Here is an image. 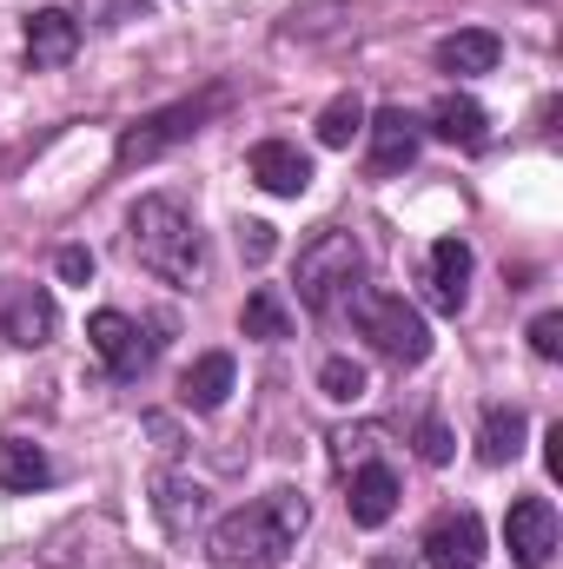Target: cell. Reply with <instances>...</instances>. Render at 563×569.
<instances>
[{
	"label": "cell",
	"mask_w": 563,
	"mask_h": 569,
	"mask_svg": "<svg viewBox=\"0 0 563 569\" xmlns=\"http://www.w3.org/2000/svg\"><path fill=\"white\" fill-rule=\"evenodd\" d=\"M345 510H352L358 530L392 523V510H398V477H392L385 463H358V470H352V497H345Z\"/></svg>",
	"instance_id": "obj_15"
},
{
	"label": "cell",
	"mask_w": 563,
	"mask_h": 569,
	"mask_svg": "<svg viewBox=\"0 0 563 569\" xmlns=\"http://www.w3.org/2000/svg\"><path fill=\"white\" fill-rule=\"evenodd\" d=\"M531 351H537V358H563V311H544V318L531 325Z\"/></svg>",
	"instance_id": "obj_26"
},
{
	"label": "cell",
	"mask_w": 563,
	"mask_h": 569,
	"mask_svg": "<svg viewBox=\"0 0 563 569\" xmlns=\"http://www.w3.org/2000/svg\"><path fill=\"white\" fill-rule=\"evenodd\" d=\"M431 133L444 146H484V107L471 93H444L431 107Z\"/></svg>",
	"instance_id": "obj_20"
},
{
	"label": "cell",
	"mask_w": 563,
	"mask_h": 569,
	"mask_svg": "<svg viewBox=\"0 0 563 569\" xmlns=\"http://www.w3.org/2000/svg\"><path fill=\"white\" fill-rule=\"evenodd\" d=\"M544 470H551V477H563V425L544 430Z\"/></svg>",
	"instance_id": "obj_29"
},
{
	"label": "cell",
	"mask_w": 563,
	"mask_h": 569,
	"mask_svg": "<svg viewBox=\"0 0 563 569\" xmlns=\"http://www.w3.org/2000/svg\"><path fill=\"white\" fill-rule=\"evenodd\" d=\"M47 483H53L47 450L27 437H0V490H47Z\"/></svg>",
	"instance_id": "obj_18"
},
{
	"label": "cell",
	"mask_w": 563,
	"mask_h": 569,
	"mask_svg": "<svg viewBox=\"0 0 563 569\" xmlns=\"http://www.w3.org/2000/svg\"><path fill=\"white\" fill-rule=\"evenodd\" d=\"M273 246H279V239H273V226H266V219H246V226H239V252H246L253 266H266V259H273Z\"/></svg>",
	"instance_id": "obj_25"
},
{
	"label": "cell",
	"mask_w": 563,
	"mask_h": 569,
	"mask_svg": "<svg viewBox=\"0 0 563 569\" xmlns=\"http://www.w3.org/2000/svg\"><path fill=\"white\" fill-rule=\"evenodd\" d=\"M524 411L517 405H484V418H477V463H491V470H504V463H517V450H524Z\"/></svg>",
	"instance_id": "obj_16"
},
{
	"label": "cell",
	"mask_w": 563,
	"mask_h": 569,
	"mask_svg": "<svg viewBox=\"0 0 563 569\" xmlns=\"http://www.w3.org/2000/svg\"><path fill=\"white\" fill-rule=\"evenodd\" d=\"M365 140H372V172H405L424 146V127L405 107H385V113H365Z\"/></svg>",
	"instance_id": "obj_9"
},
{
	"label": "cell",
	"mask_w": 563,
	"mask_h": 569,
	"mask_svg": "<svg viewBox=\"0 0 563 569\" xmlns=\"http://www.w3.org/2000/svg\"><path fill=\"white\" fill-rule=\"evenodd\" d=\"M53 266H60V279H67V284L93 279V252H87V246H60V259H53Z\"/></svg>",
	"instance_id": "obj_28"
},
{
	"label": "cell",
	"mask_w": 563,
	"mask_h": 569,
	"mask_svg": "<svg viewBox=\"0 0 563 569\" xmlns=\"http://www.w3.org/2000/svg\"><path fill=\"white\" fill-rule=\"evenodd\" d=\"M497 33H484V27H464V33H451V40H437V67L444 73H457V80H471V73H491L497 67Z\"/></svg>",
	"instance_id": "obj_17"
},
{
	"label": "cell",
	"mask_w": 563,
	"mask_h": 569,
	"mask_svg": "<svg viewBox=\"0 0 563 569\" xmlns=\"http://www.w3.org/2000/svg\"><path fill=\"white\" fill-rule=\"evenodd\" d=\"M318 391H325L332 405H358V398H365V365H352V358H325V365H318Z\"/></svg>",
	"instance_id": "obj_23"
},
{
	"label": "cell",
	"mask_w": 563,
	"mask_h": 569,
	"mask_svg": "<svg viewBox=\"0 0 563 569\" xmlns=\"http://www.w3.org/2000/svg\"><path fill=\"white\" fill-rule=\"evenodd\" d=\"M345 305H352V325L372 338L378 358H392V365H424V358H431V325H424V311H412L398 291L358 284Z\"/></svg>",
	"instance_id": "obj_3"
},
{
	"label": "cell",
	"mask_w": 563,
	"mask_h": 569,
	"mask_svg": "<svg viewBox=\"0 0 563 569\" xmlns=\"http://www.w3.org/2000/svg\"><path fill=\"white\" fill-rule=\"evenodd\" d=\"M233 378H239L233 351H206V358L186 365V378H179V405H186V411H219V405L233 398Z\"/></svg>",
	"instance_id": "obj_14"
},
{
	"label": "cell",
	"mask_w": 563,
	"mask_h": 569,
	"mask_svg": "<svg viewBox=\"0 0 563 569\" xmlns=\"http://www.w3.org/2000/svg\"><path fill=\"white\" fill-rule=\"evenodd\" d=\"M358 284H365V252L352 232H318L298 252V305L305 311H338Z\"/></svg>",
	"instance_id": "obj_4"
},
{
	"label": "cell",
	"mask_w": 563,
	"mask_h": 569,
	"mask_svg": "<svg viewBox=\"0 0 563 569\" xmlns=\"http://www.w3.org/2000/svg\"><path fill=\"white\" fill-rule=\"evenodd\" d=\"M239 325H246V338H266V345H279V338H292V305H285L273 284H259V291L246 298Z\"/></svg>",
	"instance_id": "obj_21"
},
{
	"label": "cell",
	"mask_w": 563,
	"mask_h": 569,
	"mask_svg": "<svg viewBox=\"0 0 563 569\" xmlns=\"http://www.w3.org/2000/svg\"><path fill=\"white\" fill-rule=\"evenodd\" d=\"M226 93H206V100H179V107H166V113H152V120H140L127 140H120V166H146V159H159L166 146L192 140L199 133V120L219 107Z\"/></svg>",
	"instance_id": "obj_5"
},
{
	"label": "cell",
	"mask_w": 563,
	"mask_h": 569,
	"mask_svg": "<svg viewBox=\"0 0 563 569\" xmlns=\"http://www.w3.org/2000/svg\"><path fill=\"white\" fill-rule=\"evenodd\" d=\"M365 133V100L358 93H338L325 113H318V146H332V152H345V146Z\"/></svg>",
	"instance_id": "obj_22"
},
{
	"label": "cell",
	"mask_w": 563,
	"mask_h": 569,
	"mask_svg": "<svg viewBox=\"0 0 563 569\" xmlns=\"http://www.w3.org/2000/svg\"><path fill=\"white\" fill-rule=\"evenodd\" d=\"M424 563L431 569H477L484 563V517H477V510L444 517V523L424 537Z\"/></svg>",
	"instance_id": "obj_10"
},
{
	"label": "cell",
	"mask_w": 563,
	"mask_h": 569,
	"mask_svg": "<svg viewBox=\"0 0 563 569\" xmlns=\"http://www.w3.org/2000/svg\"><path fill=\"white\" fill-rule=\"evenodd\" d=\"M80 53V20L67 7H40L27 13V60L33 67H67Z\"/></svg>",
	"instance_id": "obj_12"
},
{
	"label": "cell",
	"mask_w": 563,
	"mask_h": 569,
	"mask_svg": "<svg viewBox=\"0 0 563 569\" xmlns=\"http://www.w3.org/2000/svg\"><path fill=\"white\" fill-rule=\"evenodd\" d=\"M246 166H253V179H259L273 199H298V192L312 186V159H305L292 140H259Z\"/></svg>",
	"instance_id": "obj_11"
},
{
	"label": "cell",
	"mask_w": 563,
	"mask_h": 569,
	"mask_svg": "<svg viewBox=\"0 0 563 569\" xmlns=\"http://www.w3.org/2000/svg\"><path fill=\"white\" fill-rule=\"evenodd\" d=\"M418 457L424 463H451V430L437 425V418H424L418 425Z\"/></svg>",
	"instance_id": "obj_27"
},
{
	"label": "cell",
	"mask_w": 563,
	"mask_h": 569,
	"mask_svg": "<svg viewBox=\"0 0 563 569\" xmlns=\"http://www.w3.org/2000/svg\"><path fill=\"white\" fill-rule=\"evenodd\" d=\"M53 331H60V305H53L40 284H13V291L0 298V338H13V345L40 351Z\"/></svg>",
	"instance_id": "obj_8"
},
{
	"label": "cell",
	"mask_w": 563,
	"mask_h": 569,
	"mask_svg": "<svg viewBox=\"0 0 563 569\" xmlns=\"http://www.w3.org/2000/svg\"><path fill=\"white\" fill-rule=\"evenodd\" d=\"M557 503L551 497H517L511 503V517H504V543H511V557L517 569H551L557 557Z\"/></svg>",
	"instance_id": "obj_6"
},
{
	"label": "cell",
	"mask_w": 563,
	"mask_h": 569,
	"mask_svg": "<svg viewBox=\"0 0 563 569\" xmlns=\"http://www.w3.org/2000/svg\"><path fill=\"white\" fill-rule=\"evenodd\" d=\"M127 239H134V259H140L152 279L199 284V272H206L199 219H192L179 199H166V192H152V199H140V206L127 212Z\"/></svg>",
	"instance_id": "obj_2"
},
{
	"label": "cell",
	"mask_w": 563,
	"mask_h": 569,
	"mask_svg": "<svg viewBox=\"0 0 563 569\" xmlns=\"http://www.w3.org/2000/svg\"><path fill=\"white\" fill-rule=\"evenodd\" d=\"M424 291H431V305L444 318L464 311V291H471V246L464 239H437L431 246V279H424Z\"/></svg>",
	"instance_id": "obj_13"
},
{
	"label": "cell",
	"mask_w": 563,
	"mask_h": 569,
	"mask_svg": "<svg viewBox=\"0 0 563 569\" xmlns=\"http://www.w3.org/2000/svg\"><path fill=\"white\" fill-rule=\"evenodd\" d=\"M372 450H378V430H338V437H332V457H338V470L365 463Z\"/></svg>",
	"instance_id": "obj_24"
},
{
	"label": "cell",
	"mask_w": 563,
	"mask_h": 569,
	"mask_svg": "<svg viewBox=\"0 0 563 569\" xmlns=\"http://www.w3.org/2000/svg\"><path fill=\"white\" fill-rule=\"evenodd\" d=\"M305 523H312V503L298 490H266L259 503L219 517L213 537H206V550H213L219 569H279L298 550Z\"/></svg>",
	"instance_id": "obj_1"
},
{
	"label": "cell",
	"mask_w": 563,
	"mask_h": 569,
	"mask_svg": "<svg viewBox=\"0 0 563 569\" xmlns=\"http://www.w3.org/2000/svg\"><path fill=\"white\" fill-rule=\"evenodd\" d=\"M87 345L100 351V365H107L120 385H134L146 371V358H152V345L140 338V325H134L127 311H93V318H87Z\"/></svg>",
	"instance_id": "obj_7"
},
{
	"label": "cell",
	"mask_w": 563,
	"mask_h": 569,
	"mask_svg": "<svg viewBox=\"0 0 563 569\" xmlns=\"http://www.w3.org/2000/svg\"><path fill=\"white\" fill-rule=\"evenodd\" d=\"M152 510H159V523H166L172 537H186V530L206 517V490L186 483V477H159V483H152Z\"/></svg>",
	"instance_id": "obj_19"
}]
</instances>
